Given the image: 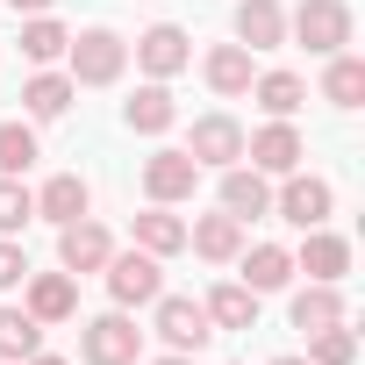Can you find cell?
Masks as SVG:
<instances>
[{"label":"cell","mask_w":365,"mask_h":365,"mask_svg":"<svg viewBox=\"0 0 365 365\" xmlns=\"http://www.w3.org/2000/svg\"><path fill=\"white\" fill-rule=\"evenodd\" d=\"M65 58H72V86H108V79H122L129 43H122L115 29H86V36L65 43Z\"/></svg>","instance_id":"cell-1"},{"label":"cell","mask_w":365,"mask_h":365,"mask_svg":"<svg viewBox=\"0 0 365 365\" xmlns=\"http://www.w3.org/2000/svg\"><path fill=\"white\" fill-rule=\"evenodd\" d=\"M108 294H115V308H150L158 294H165V272H158V258L150 251H108Z\"/></svg>","instance_id":"cell-2"},{"label":"cell","mask_w":365,"mask_h":365,"mask_svg":"<svg viewBox=\"0 0 365 365\" xmlns=\"http://www.w3.org/2000/svg\"><path fill=\"white\" fill-rule=\"evenodd\" d=\"M287 29H294L315 58H336V51L351 43V8H344V0H301V8L287 15Z\"/></svg>","instance_id":"cell-3"},{"label":"cell","mask_w":365,"mask_h":365,"mask_svg":"<svg viewBox=\"0 0 365 365\" xmlns=\"http://www.w3.org/2000/svg\"><path fill=\"white\" fill-rule=\"evenodd\" d=\"M79 351H86V365H136V351H143V329L115 308V315H93L86 329H79Z\"/></svg>","instance_id":"cell-4"},{"label":"cell","mask_w":365,"mask_h":365,"mask_svg":"<svg viewBox=\"0 0 365 365\" xmlns=\"http://www.w3.org/2000/svg\"><path fill=\"white\" fill-rule=\"evenodd\" d=\"M194 187H201V165H194L187 150H150V158H143V194H150L158 208L194 201Z\"/></svg>","instance_id":"cell-5"},{"label":"cell","mask_w":365,"mask_h":365,"mask_svg":"<svg viewBox=\"0 0 365 365\" xmlns=\"http://www.w3.org/2000/svg\"><path fill=\"white\" fill-rule=\"evenodd\" d=\"M158 336L172 344V351H201L208 336H215V322H208V308L201 301H187V294H158Z\"/></svg>","instance_id":"cell-6"},{"label":"cell","mask_w":365,"mask_h":365,"mask_svg":"<svg viewBox=\"0 0 365 365\" xmlns=\"http://www.w3.org/2000/svg\"><path fill=\"white\" fill-rule=\"evenodd\" d=\"M244 158H251V172H301V158H308V143H301V129L294 122H265L258 136H244Z\"/></svg>","instance_id":"cell-7"},{"label":"cell","mask_w":365,"mask_h":365,"mask_svg":"<svg viewBox=\"0 0 365 365\" xmlns=\"http://www.w3.org/2000/svg\"><path fill=\"white\" fill-rule=\"evenodd\" d=\"M272 208H279L294 230H322V222H329V208H336V194L322 187V179H308V172H287V187L272 194Z\"/></svg>","instance_id":"cell-8"},{"label":"cell","mask_w":365,"mask_h":365,"mask_svg":"<svg viewBox=\"0 0 365 365\" xmlns=\"http://www.w3.org/2000/svg\"><path fill=\"white\" fill-rule=\"evenodd\" d=\"M187 58H194V43H187V29H179V22H158V29H143V36H136V65H143L150 79L187 72Z\"/></svg>","instance_id":"cell-9"},{"label":"cell","mask_w":365,"mask_h":365,"mask_svg":"<svg viewBox=\"0 0 365 365\" xmlns=\"http://www.w3.org/2000/svg\"><path fill=\"white\" fill-rule=\"evenodd\" d=\"M108 251H115V237H108L101 222H86V215L58 230V265H65V272H101Z\"/></svg>","instance_id":"cell-10"},{"label":"cell","mask_w":365,"mask_h":365,"mask_svg":"<svg viewBox=\"0 0 365 365\" xmlns=\"http://www.w3.org/2000/svg\"><path fill=\"white\" fill-rule=\"evenodd\" d=\"M187 158H194V165H237V158H244V129H237L230 115H201L194 136H187Z\"/></svg>","instance_id":"cell-11"},{"label":"cell","mask_w":365,"mask_h":365,"mask_svg":"<svg viewBox=\"0 0 365 365\" xmlns=\"http://www.w3.org/2000/svg\"><path fill=\"white\" fill-rule=\"evenodd\" d=\"M22 287H29V315H36V322H72V315H79L72 272H29Z\"/></svg>","instance_id":"cell-12"},{"label":"cell","mask_w":365,"mask_h":365,"mask_svg":"<svg viewBox=\"0 0 365 365\" xmlns=\"http://www.w3.org/2000/svg\"><path fill=\"white\" fill-rule=\"evenodd\" d=\"M222 215H237V222H251V215H272V187H265V172L222 165Z\"/></svg>","instance_id":"cell-13"},{"label":"cell","mask_w":365,"mask_h":365,"mask_svg":"<svg viewBox=\"0 0 365 365\" xmlns=\"http://www.w3.org/2000/svg\"><path fill=\"white\" fill-rule=\"evenodd\" d=\"M237 43L244 51H279L287 43V8L279 0H244L237 8Z\"/></svg>","instance_id":"cell-14"},{"label":"cell","mask_w":365,"mask_h":365,"mask_svg":"<svg viewBox=\"0 0 365 365\" xmlns=\"http://www.w3.org/2000/svg\"><path fill=\"white\" fill-rule=\"evenodd\" d=\"M122 122H129L136 136H165V129L179 122V108H172V93H165V79H150V86H136V101H122Z\"/></svg>","instance_id":"cell-15"},{"label":"cell","mask_w":365,"mask_h":365,"mask_svg":"<svg viewBox=\"0 0 365 365\" xmlns=\"http://www.w3.org/2000/svg\"><path fill=\"white\" fill-rule=\"evenodd\" d=\"M308 279H322V287H336L344 272H351V244L344 237H329V230H308V244H301V258H294Z\"/></svg>","instance_id":"cell-16"},{"label":"cell","mask_w":365,"mask_h":365,"mask_svg":"<svg viewBox=\"0 0 365 365\" xmlns=\"http://www.w3.org/2000/svg\"><path fill=\"white\" fill-rule=\"evenodd\" d=\"M244 258V287L251 294H279L287 279H294V251H279V244H251V251H237Z\"/></svg>","instance_id":"cell-17"},{"label":"cell","mask_w":365,"mask_h":365,"mask_svg":"<svg viewBox=\"0 0 365 365\" xmlns=\"http://www.w3.org/2000/svg\"><path fill=\"white\" fill-rule=\"evenodd\" d=\"M86 201H93V194H86V179H79V172H58L51 187L36 194V215L65 230V222H79V215H86Z\"/></svg>","instance_id":"cell-18"},{"label":"cell","mask_w":365,"mask_h":365,"mask_svg":"<svg viewBox=\"0 0 365 365\" xmlns=\"http://www.w3.org/2000/svg\"><path fill=\"white\" fill-rule=\"evenodd\" d=\"M136 251H150V258H172V251H187V222H179L172 208H143L136 215Z\"/></svg>","instance_id":"cell-19"},{"label":"cell","mask_w":365,"mask_h":365,"mask_svg":"<svg viewBox=\"0 0 365 365\" xmlns=\"http://www.w3.org/2000/svg\"><path fill=\"white\" fill-rule=\"evenodd\" d=\"M72 72H36L29 86H22V108H29V122H58L65 108H72Z\"/></svg>","instance_id":"cell-20"},{"label":"cell","mask_w":365,"mask_h":365,"mask_svg":"<svg viewBox=\"0 0 365 365\" xmlns=\"http://www.w3.org/2000/svg\"><path fill=\"white\" fill-rule=\"evenodd\" d=\"M187 244H194L201 258H215V265H230V258L244 251V222H237V215H201V222L187 230Z\"/></svg>","instance_id":"cell-21"},{"label":"cell","mask_w":365,"mask_h":365,"mask_svg":"<svg viewBox=\"0 0 365 365\" xmlns=\"http://www.w3.org/2000/svg\"><path fill=\"white\" fill-rule=\"evenodd\" d=\"M201 308H208V322H215V329H258V294H251L244 279L215 287V294H208Z\"/></svg>","instance_id":"cell-22"},{"label":"cell","mask_w":365,"mask_h":365,"mask_svg":"<svg viewBox=\"0 0 365 365\" xmlns=\"http://www.w3.org/2000/svg\"><path fill=\"white\" fill-rule=\"evenodd\" d=\"M329 322H344V294H336V287H322V279H308V287L294 294V329H301V336H315V329H329Z\"/></svg>","instance_id":"cell-23"},{"label":"cell","mask_w":365,"mask_h":365,"mask_svg":"<svg viewBox=\"0 0 365 365\" xmlns=\"http://www.w3.org/2000/svg\"><path fill=\"white\" fill-rule=\"evenodd\" d=\"M208 86L230 101V93H251V51L244 43H215L208 51Z\"/></svg>","instance_id":"cell-24"},{"label":"cell","mask_w":365,"mask_h":365,"mask_svg":"<svg viewBox=\"0 0 365 365\" xmlns=\"http://www.w3.org/2000/svg\"><path fill=\"white\" fill-rule=\"evenodd\" d=\"M322 101H329V108H358V101H365V65H358L351 51L329 58V72H322Z\"/></svg>","instance_id":"cell-25"},{"label":"cell","mask_w":365,"mask_h":365,"mask_svg":"<svg viewBox=\"0 0 365 365\" xmlns=\"http://www.w3.org/2000/svg\"><path fill=\"white\" fill-rule=\"evenodd\" d=\"M251 93H258V108L272 115V122H287L301 101H308V86H301V72H265V79H251Z\"/></svg>","instance_id":"cell-26"},{"label":"cell","mask_w":365,"mask_h":365,"mask_svg":"<svg viewBox=\"0 0 365 365\" xmlns=\"http://www.w3.org/2000/svg\"><path fill=\"white\" fill-rule=\"evenodd\" d=\"M29 351H43V322L29 315V308H0V358H29Z\"/></svg>","instance_id":"cell-27"},{"label":"cell","mask_w":365,"mask_h":365,"mask_svg":"<svg viewBox=\"0 0 365 365\" xmlns=\"http://www.w3.org/2000/svg\"><path fill=\"white\" fill-rule=\"evenodd\" d=\"M65 43H72V36H65V22L29 15V29H22V58H29V65H58V58H65Z\"/></svg>","instance_id":"cell-28"},{"label":"cell","mask_w":365,"mask_h":365,"mask_svg":"<svg viewBox=\"0 0 365 365\" xmlns=\"http://www.w3.org/2000/svg\"><path fill=\"white\" fill-rule=\"evenodd\" d=\"M36 165V129L29 122H0V179H22Z\"/></svg>","instance_id":"cell-29"},{"label":"cell","mask_w":365,"mask_h":365,"mask_svg":"<svg viewBox=\"0 0 365 365\" xmlns=\"http://www.w3.org/2000/svg\"><path fill=\"white\" fill-rule=\"evenodd\" d=\"M29 222H36V194L22 179H0V237H22Z\"/></svg>","instance_id":"cell-30"},{"label":"cell","mask_w":365,"mask_h":365,"mask_svg":"<svg viewBox=\"0 0 365 365\" xmlns=\"http://www.w3.org/2000/svg\"><path fill=\"white\" fill-rule=\"evenodd\" d=\"M351 358H358V329L329 322V329H315V336H308V365H351Z\"/></svg>","instance_id":"cell-31"},{"label":"cell","mask_w":365,"mask_h":365,"mask_svg":"<svg viewBox=\"0 0 365 365\" xmlns=\"http://www.w3.org/2000/svg\"><path fill=\"white\" fill-rule=\"evenodd\" d=\"M29 279V258H22V244L15 237H0V294H8V287H22Z\"/></svg>","instance_id":"cell-32"},{"label":"cell","mask_w":365,"mask_h":365,"mask_svg":"<svg viewBox=\"0 0 365 365\" xmlns=\"http://www.w3.org/2000/svg\"><path fill=\"white\" fill-rule=\"evenodd\" d=\"M8 8H15V15H43V8H51V0H8Z\"/></svg>","instance_id":"cell-33"},{"label":"cell","mask_w":365,"mask_h":365,"mask_svg":"<svg viewBox=\"0 0 365 365\" xmlns=\"http://www.w3.org/2000/svg\"><path fill=\"white\" fill-rule=\"evenodd\" d=\"M29 365H65V358H51V351H29Z\"/></svg>","instance_id":"cell-34"},{"label":"cell","mask_w":365,"mask_h":365,"mask_svg":"<svg viewBox=\"0 0 365 365\" xmlns=\"http://www.w3.org/2000/svg\"><path fill=\"white\" fill-rule=\"evenodd\" d=\"M158 365H194V358H187V351H172V358H158Z\"/></svg>","instance_id":"cell-35"},{"label":"cell","mask_w":365,"mask_h":365,"mask_svg":"<svg viewBox=\"0 0 365 365\" xmlns=\"http://www.w3.org/2000/svg\"><path fill=\"white\" fill-rule=\"evenodd\" d=\"M272 365H308V358H272Z\"/></svg>","instance_id":"cell-36"},{"label":"cell","mask_w":365,"mask_h":365,"mask_svg":"<svg viewBox=\"0 0 365 365\" xmlns=\"http://www.w3.org/2000/svg\"><path fill=\"white\" fill-rule=\"evenodd\" d=\"M0 365H8V358H0Z\"/></svg>","instance_id":"cell-37"}]
</instances>
